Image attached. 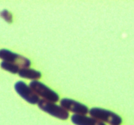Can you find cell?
Segmentation results:
<instances>
[{
	"mask_svg": "<svg viewBox=\"0 0 134 125\" xmlns=\"http://www.w3.org/2000/svg\"><path fill=\"white\" fill-rule=\"evenodd\" d=\"M0 59L3 61L16 64L20 69L28 68L31 64L30 61L27 58L7 49L0 50Z\"/></svg>",
	"mask_w": 134,
	"mask_h": 125,
	"instance_id": "obj_4",
	"label": "cell"
},
{
	"mask_svg": "<svg viewBox=\"0 0 134 125\" xmlns=\"http://www.w3.org/2000/svg\"><path fill=\"white\" fill-rule=\"evenodd\" d=\"M1 67L2 69L5 70L9 72L12 73H17L20 71V68L16 66V64H14L13 63L7 62L3 61L1 63Z\"/></svg>",
	"mask_w": 134,
	"mask_h": 125,
	"instance_id": "obj_9",
	"label": "cell"
},
{
	"mask_svg": "<svg viewBox=\"0 0 134 125\" xmlns=\"http://www.w3.org/2000/svg\"><path fill=\"white\" fill-rule=\"evenodd\" d=\"M60 105L68 111H71L76 115H86L88 113L89 109L84 104L69 98H63L60 102Z\"/></svg>",
	"mask_w": 134,
	"mask_h": 125,
	"instance_id": "obj_6",
	"label": "cell"
},
{
	"mask_svg": "<svg viewBox=\"0 0 134 125\" xmlns=\"http://www.w3.org/2000/svg\"><path fill=\"white\" fill-rule=\"evenodd\" d=\"M19 75L23 78L37 81L41 77V73L36 69L31 68H22L19 72Z\"/></svg>",
	"mask_w": 134,
	"mask_h": 125,
	"instance_id": "obj_8",
	"label": "cell"
},
{
	"mask_svg": "<svg viewBox=\"0 0 134 125\" xmlns=\"http://www.w3.org/2000/svg\"><path fill=\"white\" fill-rule=\"evenodd\" d=\"M29 86L39 97L41 96L46 101L55 103L59 100V96L57 92L40 81H32Z\"/></svg>",
	"mask_w": 134,
	"mask_h": 125,
	"instance_id": "obj_2",
	"label": "cell"
},
{
	"mask_svg": "<svg viewBox=\"0 0 134 125\" xmlns=\"http://www.w3.org/2000/svg\"><path fill=\"white\" fill-rule=\"evenodd\" d=\"M15 89L24 100L30 104H38L40 100L39 96L34 92L30 86L27 85L23 81H18L16 82L15 85Z\"/></svg>",
	"mask_w": 134,
	"mask_h": 125,
	"instance_id": "obj_5",
	"label": "cell"
},
{
	"mask_svg": "<svg viewBox=\"0 0 134 125\" xmlns=\"http://www.w3.org/2000/svg\"><path fill=\"white\" fill-rule=\"evenodd\" d=\"M0 16H2L6 22L11 23L13 22V15L9 11L7 10H3L0 13Z\"/></svg>",
	"mask_w": 134,
	"mask_h": 125,
	"instance_id": "obj_10",
	"label": "cell"
},
{
	"mask_svg": "<svg viewBox=\"0 0 134 125\" xmlns=\"http://www.w3.org/2000/svg\"><path fill=\"white\" fill-rule=\"evenodd\" d=\"M38 107L43 111L61 120H66L69 118V113L61 105L55 104V103L41 100L38 102Z\"/></svg>",
	"mask_w": 134,
	"mask_h": 125,
	"instance_id": "obj_3",
	"label": "cell"
},
{
	"mask_svg": "<svg viewBox=\"0 0 134 125\" xmlns=\"http://www.w3.org/2000/svg\"><path fill=\"white\" fill-rule=\"evenodd\" d=\"M71 121L76 125H105L104 122L93 117L82 115H73Z\"/></svg>",
	"mask_w": 134,
	"mask_h": 125,
	"instance_id": "obj_7",
	"label": "cell"
},
{
	"mask_svg": "<svg viewBox=\"0 0 134 125\" xmlns=\"http://www.w3.org/2000/svg\"><path fill=\"white\" fill-rule=\"evenodd\" d=\"M89 113L91 117L111 125H120L122 122V118L118 115L107 109L93 108L89 111Z\"/></svg>",
	"mask_w": 134,
	"mask_h": 125,
	"instance_id": "obj_1",
	"label": "cell"
}]
</instances>
